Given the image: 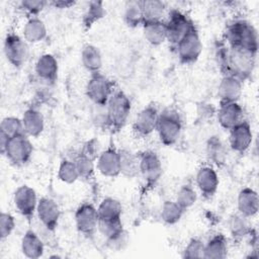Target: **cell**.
<instances>
[{
	"label": "cell",
	"instance_id": "cell-1",
	"mask_svg": "<svg viewBox=\"0 0 259 259\" xmlns=\"http://www.w3.org/2000/svg\"><path fill=\"white\" fill-rule=\"evenodd\" d=\"M256 54L249 51L224 46L217 54L218 64L224 75H232L245 81L251 77L255 65Z\"/></svg>",
	"mask_w": 259,
	"mask_h": 259
},
{
	"label": "cell",
	"instance_id": "cell-10",
	"mask_svg": "<svg viewBox=\"0 0 259 259\" xmlns=\"http://www.w3.org/2000/svg\"><path fill=\"white\" fill-rule=\"evenodd\" d=\"M174 50L181 64L190 65L198 60L202 52V42L196 26L177 44Z\"/></svg>",
	"mask_w": 259,
	"mask_h": 259
},
{
	"label": "cell",
	"instance_id": "cell-41",
	"mask_svg": "<svg viewBox=\"0 0 259 259\" xmlns=\"http://www.w3.org/2000/svg\"><path fill=\"white\" fill-rule=\"evenodd\" d=\"M204 242L199 238H192L188 241L182 251V257L187 259L203 258Z\"/></svg>",
	"mask_w": 259,
	"mask_h": 259
},
{
	"label": "cell",
	"instance_id": "cell-42",
	"mask_svg": "<svg viewBox=\"0 0 259 259\" xmlns=\"http://www.w3.org/2000/svg\"><path fill=\"white\" fill-rule=\"evenodd\" d=\"M91 120L96 127L101 130H109V119L106 105L92 104Z\"/></svg>",
	"mask_w": 259,
	"mask_h": 259
},
{
	"label": "cell",
	"instance_id": "cell-4",
	"mask_svg": "<svg viewBox=\"0 0 259 259\" xmlns=\"http://www.w3.org/2000/svg\"><path fill=\"white\" fill-rule=\"evenodd\" d=\"M109 130L119 132L127 123L132 111V101L122 90H115L106 103Z\"/></svg>",
	"mask_w": 259,
	"mask_h": 259
},
{
	"label": "cell",
	"instance_id": "cell-33",
	"mask_svg": "<svg viewBox=\"0 0 259 259\" xmlns=\"http://www.w3.org/2000/svg\"><path fill=\"white\" fill-rule=\"evenodd\" d=\"M185 210L174 200L167 199L163 202L161 206L160 217L164 224L168 226L176 225L180 222Z\"/></svg>",
	"mask_w": 259,
	"mask_h": 259
},
{
	"label": "cell",
	"instance_id": "cell-35",
	"mask_svg": "<svg viewBox=\"0 0 259 259\" xmlns=\"http://www.w3.org/2000/svg\"><path fill=\"white\" fill-rule=\"evenodd\" d=\"M105 9L102 1H89L83 13L82 23L85 28H90L95 22L103 18Z\"/></svg>",
	"mask_w": 259,
	"mask_h": 259
},
{
	"label": "cell",
	"instance_id": "cell-28",
	"mask_svg": "<svg viewBox=\"0 0 259 259\" xmlns=\"http://www.w3.org/2000/svg\"><path fill=\"white\" fill-rule=\"evenodd\" d=\"M99 221H121L122 205L116 198L104 197L97 206Z\"/></svg>",
	"mask_w": 259,
	"mask_h": 259
},
{
	"label": "cell",
	"instance_id": "cell-36",
	"mask_svg": "<svg viewBox=\"0 0 259 259\" xmlns=\"http://www.w3.org/2000/svg\"><path fill=\"white\" fill-rule=\"evenodd\" d=\"M143 11L145 21L163 20L162 18L166 11V3L159 0H143Z\"/></svg>",
	"mask_w": 259,
	"mask_h": 259
},
{
	"label": "cell",
	"instance_id": "cell-25",
	"mask_svg": "<svg viewBox=\"0 0 259 259\" xmlns=\"http://www.w3.org/2000/svg\"><path fill=\"white\" fill-rule=\"evenodd\" d=\"M145 39L152 46L158 47L167 41V30L165 20L145 21L142 25Z\"/></svg>",
	"mask_w": 259,
	"mask_h": 259
},
{
	"label": "cell",
	"instance_id": "cell-30",
	"mask_svg": "<svg viewBox=\"0 0 259 259\" xmlns=\"http://www.w3.org/2000/svg\"><path fill=\"white\" fill-rule=\"evenodd\" d=\"M123 20L130 27L142 26L144 19L143 0L126 1L123 7Z\"/></svg>",
	"mask_w": 259,
	"mask_h": 259
},
{
	"label": "cell",
	"instance_id": "cell-31",
	"mask_svg": "<svg viewBox=\"0 0 259 259\" xmlns=\"http://www.w3.org/2000/svg\"><path fill=\"white\" fill-rule=\"evenodd\" d=\"M206 155L208 160L217 167L225 165L227 160V149L219 137L212 136L206 143Z\"/></svg>",
	"mask_w": 259,
	"mask_h": 259
},
{
	"label": "cell",
	"instance_id": "cell-20",
	"mask_svg": "<svg viewBox=\"0 0 259 259\" xmlns=\"http://www.w3.org/2000/svg\"><path fill=\"white\" fill-rule=\"evenodd\" d=\"M21 121L23 132L29 138H38L45 131L44 114L34 106H30L24 110Z\"/></svg>",
	"mask_w": 259,
	"mask_h": 259
},
{
	"label": "cell",
	"instance_id": "cell-26",
	"mask_svg": "<svg viewBox=\"0 0 259 259\" xmlns=\"http://www.w3.org/2000/svg\"><path fill=\"white\" fill-rule=\"evenodd\" d=\"M81 63L83 68L90 74L99 73L103 64L100 50L92 44L84 45L81 51Z\"/></svg>",
	"mask_w": 259,
	"mask_h": 259
},
{
	"label": "cell",
	"instance_id": "cell-2",
	"mask_svg": "<svg viewBox=\"0 0 259 259\" xmlns=\"http://www.w3.org/2000/svg\"><path fill=\"white\" fill-rule=\"evenodd\" d=\"M228 47L249 51L257 55L258 33L256 28L245 19H235L227 25L224 33Z\"/></svg>",
	"mask_w": 259,
	"mask_h": 259
},
{
	"label": "cell",
	"instance_id": "cell-6",
	"mask_svg": "<svg viewBox=\"0 0 259 259\" xmlns=\"http://www.w3.org/2000/svg\"><path fill=\"white\" fill-rule=\"evenodd\" d=\"M114 91V82L101 72L90 74L85 85V95L92 104L106 105Z\"/></svg>",
	"mask_w": 259,
	"mask_h": 259
},
{
	"label": "cell",
	"instance_id": "cell-44",
	"mask_svg": "<svg viewBox=\"0 0 259 259\" xmlns=\"http://www.w3.org/2000/svg\"><path fill=\"white\" fill-rule=\"evenodd\" d=\"M76 4L73 0H54L49 2V6H53L58 9H64V8H71Z\"/></svg>",
	"mask_w": 259,
	"mask_h": 259
},
{
	"label": "cell",
	"instance_id": "cell-8",
	"mask_svg": "<svg viewBox=\"0 0 259 259\" xmlns=\"http://www.w3.org/2000/svg\"><path fill=\"white\" fill-rule=\"evenodd\" d=\"M167 30V41L174 49L177 44L195 26L194 22L184 12L172 9L167 20H165Z\"/></svg>",
	"mask_w": 259,
	"mask_h": 259
},
{
	"label": "cell",
	"instance_id": "cell-34",
	"mask_svg": "<svg viewBox=\"0 0 259 259\" xmlns=\"http://www.w3.org/2000/svg\"><path fill=\"white\" fill-rule=\"evenodd\" d=\"M247 220H248L247 218L243 217L239 212L234 213L229 218V221H228L229 232L235 240H241L251 233V228L248 225Z\"/></svg>",
	"mask_w": 259,
	"mask_h": 259
},
{
	"label": "cell",
	"instance_id": "cell-29",
	"mask_svg": "<svg viewBox=\"0 0 259 259\" xmlns=\"http://www.w3.org/2000/svg\"><path fill=\"white\" fill-rule=\"evenodd\" d=\"M120 174L126 178L133 179L140 176L139 155L128 149H118Z\"/></svg>",
	"mask_w": 259,
	"mask_h": 259
},
{
	"label": "cell",
	"instance_id": "cell-5",
	"mask_svg": "<svg viewBox=\"0 0 259 259\" xmlns=\"http://www.w3.org/2000/svg\"><path fill=\"white\" fill-rule=\"evenodd\" d=\"M140 176L144 180L146 190L153 189L160 181L163 175V166L159 155L152 151L146 150L139 154Z\"/></svg>",
	"mask_w": 259,
	"mask_h": 259
},
{
	"label": "cell",
	"instance_id": "cell-11",
	"mask_svg": "<svg viewBox=\"0 0 259 259\" xmlns=\"http://www.w3.org/2000/svg\"><path fill=\"white\" fill-rule=\"evenodd\" d=\"M74 221L77 231L85 236L91 237L95 234L98 227L97 207L91 202L81 203L75 210Z\"/></svg>",
	"mask_w": 259,
	"mask_h": 259
},
{
	"label": "cell",
	"instance_id": "cell-40",
	"mask_svg": "<svg viewBox=\"0 0 259 259\" xmlns=\"http://www.w3.org/2000/svg\"><path fill=\"white\" fill-rule=\"evenodd\" d=\"M47 6H49V1L45 0H22L18 3L19 9L26 14L27 17L38 16Z\"/></svg>",
	"mask_w": 259,
	"mask_h": 259
},
{
	"label": "cell",
	"instance_id": "cell-22",
	"mask_svg": "<svg viewBox=\"0 0 259 259\" xmlns=\"http://www.w3.org/2000/svg\"><path fill=\"white\" fill-rule=\"evenodd\" d=\"M243 81L232 75H224L218 87L220 102H235L242 95Z\"/></svg>",
	"mask_w": 259,
	"mask_h": 259
},
{
	"label": "cell",
	"instance_id": "cell-18",
	"mask_svg": "<svg viewBox=\"0 0 259 259\" xmlns=\"http://www.w3.org/2000/svg\"><path fill=\"white\" fill-rule=\"evenodd\" d=\"M96 170L108 178H114L120 175V164L118 149L110 146L101 151L96 159Z\"/></svg>",
	"mask_w": 259,
	"mask_h": 259
},
{
	"label": "cell",
	"instance_id": "cell-39",
	"mask_svg": "<svg viewBox=\"0 0 259 259\" xmlns=\"http://www.w3.org/2000/svg\"><path fill=\"white\" fill-rule=\"evenodd\" d=\"M23 126L21 118L16 116H6L0 123V134L4 135L8 139L23 134Z\"/></svg>",
	"mask_w": 259,
	"mask_h": 259
},
{
	"label": "cell",
	"instance_id": "cell-9",
	"mask_svg": "<svg viewBox=\"0 0 259 259\" xmlns=\"http://www.w3.org/2000/svg\"><path fill=\"white\" fill-rule=\"evenodd\" d=\"M3 52L6 60L14 68H21L29 56L28 44L15 32H7L3 41Z\"/></svg>",
	"mask_w": 259,
	"mask_h": 259
},
{
	"label": "cell",
	"instance_id": "cell-23",
	"mask_svg": "<svg viewBox=\"0 0 259 259\" xmlns=\"http://www.w3.org/2000/svg\"><path fill=\"white\" fill-rule=\"evenodd\" d=\"M20 250L26 258L37 259L44 256L45 244L33 230L28 229L24 232L21 238Z\"/></svg>",
	"mask_w": 259,
	"mask_h": 259
},
{
	"label": "cell",
	"instance_id": "cell-38",
	"mask_svg": "<svg viewBox=\"0 0 259 259\" xmlns=\"http://www.w3.org/2000/svg\"><path fill=\"white\" fill-rule=\"evenodd\" d=\"M197 200V191L191 184H183L178 189L175 201L184 209L191 208Z\"/></svg>",
	"mask_w": 259,
	"mask_h": 259
},
{
	"label": "cell",
	"instance_id": "cell-37",
	"mask_svg": "<svg viewBox=\"0 0 259 259\" xmlns=\"http://www.w3.org/2000/svg\"><path fill=\"white\" fill-rule=\"evenodd\" d=\"M58 178L60 181L66 184H73L78 179H80L76 164L73 159L65 158L61 161L58 168Z\"/></svg>",
	"mask_w": 259,
	"mask_h": 259
},
{
	"label": "cell",
	"instance_id": "cell-7",
	"mask_svg": "<svg viewBox=\"0 0 259 259\" xmlns=\"http://www.w3.org/2000/svg\"><path fill=\"white\" fill-rule=\"evenodd\" d=\"M33 153V146L29 137L24 133L8 140L2 155L14 166H23L27 164Z\"/></svg>",
	"mask_w": 259,
	"mask_h": 259
},
{
	"label": "cell",
	"instance_id": "cell-13",
	"mask_svg": "<svg viewBox=\"0 0 259 259\" xmlns=\"http://www.w3.org/2000/svg\"><path fill=\"white\" fill-rule=\"evenodd\" d=\"M160 111L154 104L142 108L133 122V133L137 138H147L156 132Z\"/></svg>",
	"mask_w": 259,
	"mask_h": 259
},
{
	"label": "cell",
	"instance_id": "cell-19",
	"mask_svg": "<svg viewBox=\"0 0 259 259\" xmlns=\"http://www.w3.org/2000/svg\"><path fill=\"white\" fill-rule=\"evenodd\" d=\"M34 73L41 82L48 85L55 84L59 75L58 60L49 53L40 55L34 64Z\"/></svg>",
	"mask_w": 259,
	"mask_h": 259
},
{
	"label": "cell",
	"instance_id": "cell-3",
	"mask_svg": "<svg viewBox=\"0 0 259 259\" xmlns=\"http://www.w3.org/2000/svg\"><path fill=\"white\" fill-rule=\"evenodd\" d=\"M156 133L161 144L166 147L174 146L182 133V119L179 112L173 108L160 111Z\"/></svg>",
	"mask_w": 259,
	"mask_h": 259
},
{
	"label": "cell",
	"instance_id": "cell-14",
	"mask_svg": "<svg viewBox=\"0 0 259 259\" xmlns=\"http://www.w3.org/2000/svg\"><path fill=\"white\" fill-rule=\"evenodd\" d=\"M35 215L49 232H55L60 222L61 209L55 199L44 196L38 199Z\"/></svg>",
	"mask_w": 259,
	"mask_h": 259
},
{
	"label": "cell",
	"instance_id": "cell-32",
	"mask_svg": "<svg viewBox=\"0 0 259 259\" xmlns=\"http://www.w3.org/2000/svg\"><path fill=\"white\" fill-rule=\"evenodd\" d=\"M80 179L90 182L94 180L95 170H96V160L82 152H78V154L73 158Z\"/></svg>",
	"mask_w": 259,
	"mask_h": 259
},
{
	"label": "cell",
	"instance_id": "cell-15",
	"mask_svg": "<svg viewBox=\"0 0 259 259\" xmlns=\"http://www.w3.org/2000/svg\"><path fill=\"white\" fill-rule=\"evenodd\" d=\"M195 184L203 198L209 199L214 196L219 189L220 178L212 165H203L198 168L195 175Z\"/></svg>",
	"mask_w": 259,
	"mask_h": 259
},
{
	"label": "cell",
	"instance_id": "cell-27",
	"mask_svg": "<svg viewBox=\"0 0 259 259\" xmlns=\"http://www.w3.org/2000/svg\"><path fill=\"white\" fill-rule=\"evenodd\" d=\"M228 239L223 234H215L204 243V259H224L228 256Z\"/></svg>",
	"mask_w": 259,
	"mask_h": 259
},
{
	"label": "cell",
	"instance_id": "cell-21",
	"mask_svg": "<svg viewBox=\"0 0 259 259\" xmlns=\"http://www.w3.org/2000/svg\"><path fill=\"white\" fill-rule=\"evenodd\" d=\"M237 209L247 219L254 218L259 209V197L256 190L251 187H243L237 196Z\"/></svg>",
	"mask_w": 259,
	"mask_h": 259
},
{
	"label": "cell",
	"instance_id": "cell-17",
	"mask_svg": "<svg viewBox=\"0 0 259 259\" xmlns=\"http://www.w3.org/2000/svg\"><path fill=\"white\" fill-rule=\"evenodd\" d=\"M217 119L219 124L225 131H230L232 127L243 121L244 109L238 101L235 102H220Z\"/></svg>",
	"mask_w": 259,
	"mask_h": 259
},
{
	"label": "cell",
	"instance_id": "cell-43",
	"mask_svg": "<svg viewBox=\"0 0 259 259\" xmlns=\"http://www.w3.org/2000/svg\"><path fill=\"white\" fill-rule=\"evenodd\" d=\"M16 227L15 218L10 212L2 211L0 213V238L5 240L10 237Z\"/></svg>",
	"mask_w": 259,
	"mask_h": 259
},
{
	"label": "cell",
	"instance_id": "cell-12",
	"mask_svg": "<svg viewBox=\"0 0 259 259\" xmlns=\"http://www.w3.org/2000/svg\"><path fill=\"white\" fill-rule=\"evenodd\" d=\"M37 203V194L29 185L23 184L15 189L13 193V204L21 217L31 220L35 215Z\"/></svg>",
	"mask_w": 259,
	"mask_h": 259
},
{
	"label": "cell",
	"instance_id": "cell-24",
	"mask_svg": "<svg viewBox=\"0 0 259 259\" xmlns=\"http://www.w3.org/2000/svg\"><path fill=\"white\" fill-rule=\"evenodd\" d=\"M48 34L46 23L38 16L28 17L22 28V37L27 44H38Z\"/></svg>",
	"mask_w": 259,
	"mask_h": 259
},
{
	"label": "cell",
	"instance_id": "cell-16",
	"mask_svg": "<svg viewBox=\"0 0 259 259\" xmlns=\"http://www.w3.org/2000/svg\"><path fill=\"white\" fill-rule=\"evenodd\" d=\"M229 132V146L237 154L246 153L253 142V132L251 124L244 119Z\"/></svg>",
	"mask_w": 259,
	"mask_h": 259
}]
</instances>
